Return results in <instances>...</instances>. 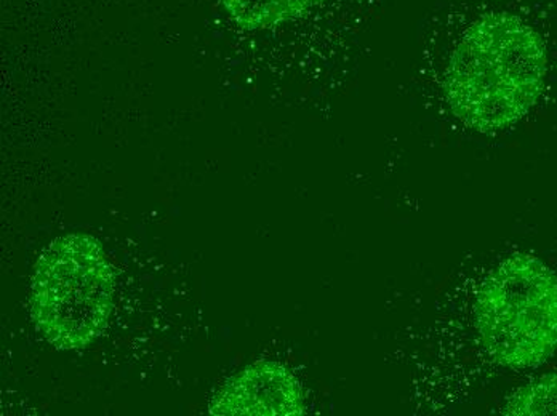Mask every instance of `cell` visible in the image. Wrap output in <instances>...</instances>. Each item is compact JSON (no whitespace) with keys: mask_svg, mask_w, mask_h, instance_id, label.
Listing matches in <instances>:
<instances>
[{"mask_svg":"<svg viewBox=\"0 0 557 416\" xmlns=\"http://www.w3.org/2000/svg\"><path fill=\"white\" fill-rule=\"evenodd\" d=\"M546 73L542 36L511 13H487L455 46L444 91L461 124L492 134L528 116L545 87Z\"/></svg>","mask_w":557,"mask_h":416,"instance_id":"1","label":"cell"},{"mask_svg":"<svg viewBox=\"0 0 557 416\" xmlns=\"http://www.w3.org/2000/svg\"><path fill=\"white\" fill-rule=\"evenodd\" d=\"M115 276L100 240L73 232L53 240L36 263L34 323L58 350H81L110 323Z\"/></svg>","mask_w":557,"mask_h":416,"instance_id":"2","label":"cell"},{"mask_svg":"<svg viewBox=\"0 0 557 416\" xmlns=\"http://www.w3.org/2000/svg\"><path fill=\"white\" fill-rule=\"evenodd\" d=\"M475 330L503 367L532 368L557 350V276L542 260L515 253L475 293Z\"/></svg>","mask_w":557,"mask_h":416,"instance_id":"3","label":"cell"},{"mask_svg":"<svg viewBox=\"0 0 557 416\" xmlns=\"http://www.w3.org/2000/svg\"><path fill=\"white\" fill-rule=\"evenodd\" d=\"M304 389L284 365L258 361L231 378L210 404V414L226 416L304 415Z\"/></svg>","mask_w":557,"mask_h":416,"instance_id":"4","label":"cell"},{"mask_svg":"<svg viewBox=\"0 0 557 416\" xmlns=\"http://www.w3.org/2000/svg\"><path fill=\"white\" fill-rule=\"evenodd\" d=\"M325 0H220L234 25L243 29L276 28L304 18Z\"/></svg>","mask_w":557,"mask_h":416,"instance_id":"5","label":"cell"},{"mask_svg":"<svg viewBox=\"0 0 557 416\" xmlns=\"http://www.w3.org/2000/svg\"><path fill=\"white\" fill-rule=\"evenodd\" d=\"M506 415H557V370L518 389L506 402Z\"/></svg>","mask_w":557,"mask_h":416,"instance_id":"6","label":"cell"}]
</instances>
